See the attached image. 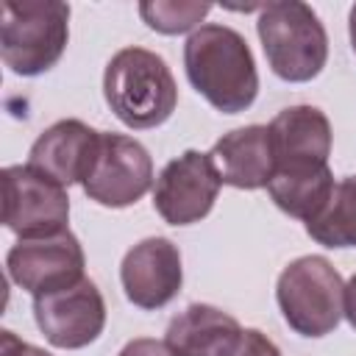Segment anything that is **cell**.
Wrapping results in <instances>:
<instances>
[{
    "mask_svg": "<svg viewBox=\"0 0 356 356\" xmlns=\"http://www.w3.org/2000/svg\"><path fill=\"white\" fill-rule=\"evenodd\" d=\"M184 67L192 86L222 114L245 111L259 92L253 53L228 25H200L184 44Z\"/></svg>",
    "mask_w": 356,
    "mask_h": 356,
    "instance_id": "6da1fadb",
    "label": "cell"
},
{
    "mask_svg": "<svg viewBox=\"0 0 356 356\" xmlns=\"http://www.w3.org/2000/svg\"><path fill=\"white\" fill-rule=\"evenodd\" d=\"M103 95L117 120L128 128H156L178 103L170 67L145 47H125L111 56L103 75Z\"/></svg>",
    "mask_w": 356,
    "mask_h": 356,
    "instance_id": "7a4b0ae2",
    "label": "cell"
},
{
    "mask_svg": "<svg viewBox=\"0 0 356 356\" xmlns=\"http://www.w3.org/2000/svg\"><path fill=\"white\" fill-rule=\"evenodd\" d=\"M70 39V6L61 0H3L0 56L17 75H42L64 53Z\"/></svg>",
    "mask_w": 356,
    "mask_h": 356,
    "instance_id": "3957f363",
    "label": "cell"
},
{
    "mask_svg": "<svg viewBox=\"0 0 356 356\" xmlns=\"http://www.w3.org/2000/svg\"><path fill=\"white\" fill-rule=\"evenodd\" d=\"M259 39L273 72L303 83L320 75L328 58V36L317 14L300 0L267 3L259 14Z\"/></svg>",
    "mask_w": 356,
    "mask_h": 356,
    "instance_id": "277c9868",
    "label": "cell"
},
{
    "mask_svg": "<svg viewBox=\"0 0 356 356\" xmlns=\"http://www.w3.org/2000/svg\"><path fill=\"white\" fill-rule=\"evenodd\" d=\"M275 298L289 328L303 337H325L345 314V284L323 256H300L284 267Z\"/></svg>",
    "mask_w": 356,
    "mask_h": 356,
    "instance_id": "5b68a950",
    "label": "cell"
},
{
    "mask_svg": "<svg viewBox=\"0 0 356 356\" xmlns=\"http://www.w3.org/2000/svg\"><path fill=\"white\" fill-rule=\"evenodd\" d=\"M3 222L22 239L50 236L67 231L70 197L61 184L42 175L33 167H6L3 170Z\"/></svg>",
    "mask_w": 356,
    "mask_h": 356,
    "instance_id": "8992f818",
    "label": "cell"
},
{
    "mask_svg": "<svg viewBox=\"0 0 356 356\" xmlns=\"http://www.w3.org/2000/svg\"><path fill=\"white\" fill-rule=\"evenodd\" d=\"M153 184V161L147 150L120 134H100V147L95 164L83 181V192L111 209L136 203Z\"/></svg>",
    "mask_w": 356,
    "mask_h": 356,
    "instance_id": "52a82bcc",
    "label": "cell"
},
{
    "mask_svg": "<svg viewBox=\"0 0 356 356\" xmlns=\"http://www.w3.org/2000/svg\"><path fill=\"white\" fill-rule=\"evenodd\" d=\"M220 184L222 181L211 156L186 150L172 159L156 178L153 206L170 225H192L211 211Z\"/></svg>",
    "mask_w": 356,
    "mask_h": 356,
    "instance_id": "ba28073f",
    "label": "cell"
},
{
    "mask_svg": "<svg viewBox=\"0 0 356 356\" xmlns=\"http://www.w3.org/2000/svg\"><path fill=\"white\" fill-rule=\"evenodd\" d=\"M33 317L50 345L72 350L100 337L106 325V303L100 289L89 278H81L64 289L39 295L33 300Z\"/></svg>",
    "mask_w": 356,
    "mask_h": 356,
    "instance_id": "9c48e42d",
    "label": "cell"
},
{
    "mask_svg": "<svg viewBox=\"0 0 356 356\" xmlns=\"http://www.w3.org/2000/svg\"><path fill=\"white\" fill-rule=\"evenodd\" d=\"M8 275L33 298L83 278V248L70 231L19 239L8 250Z\"/></svg>",
    "mask_w": 356,
    "mask_h": 356,
    "instance_id": "30bf717a",
    "label": "cell"
},
{
    "mask_svg": "<svg viewBox=\"0 0 356 356\" xmlns=\"http://www.w3.org/2000/svg\"><path fill=\"white\" fill-rule=\"evenodd\" d=\"M125 298L139 309H161L170 303L184 281L181 253L164 236H150L134 245L120 267Z\"/></svg>",
    "mask_w": 356,
    "mask_h": 356,
    "instance_id": "8fae6325",
    "label": "cell"
},
{
    "mask_svg": "<svg viewBox=\"0 0 356 356\" xmlns=\"http://www.w3.org/2000/svg\"><path fill=\"white\" fill-rule=\"evenodd\" d=\"M100 147V131L81 120H61L50 125L31 147L28 167L53 178L61 186L83 184Z\"/></svg>",
    "mask_w": 356,
    "mask_h": 356,
    "instance_id": "7c38bea8",
    "label": "cell"
},
{
    "mask_svg": "<svg viewBox=\"0 0 356 356\" xmlns=\"http://www.w3.org/2000/svg\"><path fill=\"white\" fill-rule=\"evenodd\" d=\"M275 170L328 167L331 122L314 106H289L270 122Z\"/></svg>",
    "mask_w": 356,
    "mask_h": 356,
    "instance_id": "4fadbf2b",
    "label": "cell"
},
{
    "mask_svg": "<svg viewBox=\"0 0 356 356\" xmlns=\"http://www.w3.org/2000/svg\"><path fill=\"white\" fill-rule=\"evenodd\" d=\"M211 161L220 172V181L236 189H259L267 186L275 172V153L270 125H245L211 147Z\"/></svg>",
    "mask_w": 356,
    "mask_h": 356,
    "instance_id": "5bb4252c",
    "label": "cell"
},
{
    "mask_svg": "<svg viewBox=\"0 0 356 356\" xmlns=\"http://www.w3.org/2000/svg\"><path fill=\"white\" fill-rule=\"evenodd\" d=\"M239 334V323L222 309L192 303L167 325V345L175 356H225Z\"/></svg>",
    "mask_w": 356,
    "mask_h": 356,
    "instance_id": "9a60e30c",
    "label": "cell"
},
{
    "mask_svg": "<svg viewBox=\"0 0 356 356\" xmlns=\"http://www.w3.org/2000/svg\"><path fill=\"white\" fill-rule=\"evenodd\" d=\"M334 175L328 167H314V170H275L267 189L270 197L275 200V206L303 222L314 220L331 192H334Z\"/></svg>",
    "mask_w": 356,
    "mask_h": 356,
    "instance_id": "2e32d148",
    "label": "cell"
},
{
    "mask_svg": "<svg viewBox=\"0 0 356 356\" xmlns=\"http://www.w3.org/2000/svg\"><path fill=\"white\" fill-rule=\"evenodd\" d=\"M306 231L325 248H356V175L334 186L325 209L306 222Z\"/></svg>",
    "mask_w": 356,
    "mask_h": 356,
    "instance_id": "e0dca14e",
    "label": "cell"
},
{
    "mask_svg": "<svg viewBox=\"0 0 356 356\" xmlns=\"http://www.w3.org/2000/svg\"><path fill=\"white\" fill-rule=\"evenodd\" d=\"M211 11V3H178V0H156L142 3L139 14L142 19L159 31V33H184L195 28L206 14Z\"/></svg>",
    "mask_w": 356,
    "mask_h": 356,
    "instance_id": "ac0fdd59",
    "label": "cell"
},
{
    "mask_svg": "<svg viewBox=\"0 0 356 356\" xmlns=\"http://www.w3.org/2000/svg\"><path fill=\"white\" fill-rule=\"evenodd\" d=\"M225 356H281V350L273 345V339H267L261 331L256 328H245L236 342L228 348Z\"/></svg>",
    "mask_w": 356,
    "mask_h": 356,
    "instance_id": "d6986e66",
    "label": "cell"
},
{
    "mask_svg": "<svg viewBox=\"0 0 356 356\" xmlns=\"http://www.w3.org/2000/svg\"><path fill=\"white\" fill-rule=\"evenodd\" d=\"M120 356H175L172 348L167 342H159V339H147V337H139V339H131Z\"/></svg>",
    "mask_w": 356,
    "mask_h": 356,
    "instance_id": "ffe728a7",
    "label": "cell"
},
{
    "mask_svg": "<svg viewBox=\"0 0 356 356\" xmlns=\"http://www.w3.org/2000/svg\"><path fill=\"white\" fill-rule=\"evenodd\" d=\"M0 356H50V353L36 348V345H31V342H22L11 331H3L0 334Z\"/></svg>",
    "mask_w": 356,
    "mask_h": 356,
    "instance_id": "44dd1931",
    "label": "cell"
},
{
    "mask_svg": "<svg viewBox=\"0 0 356 356\" xmlns=\"http://www.w3.org/2000/svg\"><path fill=\"white\" fill-rule=\"evenodd\" d=\"M345 317L356 328V275L345 284Z\"/></svg>",
    "mask_w": 356,
    "mask_h": 356,
    "instance_id": "7402d4cb",
    "label": "cell"
},
{
    "mask_svg": "<svg viewBox=\"0 0 356 356\" xmlns=\"http://www.w3.org/2000/svg\"><path fill=\"white\" fill-rule=\"evenodd\" d=\"M350 44H353V53H356V6L350 8Z\"/></svg>",
    "mask_w": 356,
    "mask_h": 356,
    "instance_id": "603a6c76",
    "label": "cell"
}]
</instances>
